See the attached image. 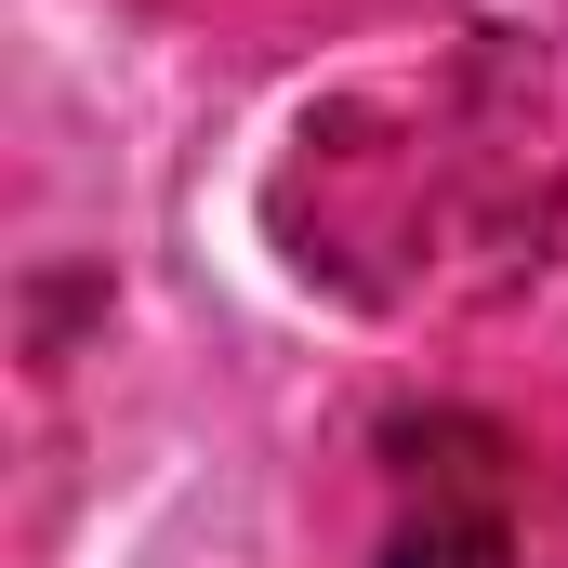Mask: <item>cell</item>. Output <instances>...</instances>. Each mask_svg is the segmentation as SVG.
I'll return each mask as SVG.
<instances>
[{
    "mask_svg": "<svg viewBox=\"0 0 568 568\" xmlns=\"http://www.w3.org/2000/svg\"><path fill=\"white\" fill-rule=\"evenodd\" d=\"M317 185L304 278L371 291V304H463V291L542 278L556 225V159L516 93H436V106H331L304 120L278 199Z\"/></svg>",
    "mask_w": 568,
    "mask_h": 568,
    "instance_id": "6da1fadb",
    "label": "cell"
},
{
    "mask_svg": "<svg viewBox=\"0 0 568 568\" xmlns=\"http://www.w3.org/2000/svg\"><path fill=\"white\" fill-rule=\"evenodd\" d=\"M384 568H516V449L476 410L384 436Z\"/></svg>",
    "mask_w": 568,
    "mask_h": 568,
    "instance_id": "7a4b0ae2",
    "label": "cell"
}]
</instances>
